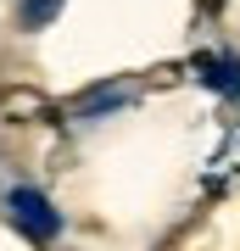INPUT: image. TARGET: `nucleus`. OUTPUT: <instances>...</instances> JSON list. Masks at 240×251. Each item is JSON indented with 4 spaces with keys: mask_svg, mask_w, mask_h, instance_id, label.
Instances as JSON below:
<instances>
[{
    "mask_svg": "<svg viewBox=\"0 0 240 251\" xmlns=\"http://www.w3.org/2000/svg\"><path fill=\"white\" fill-rule=\"evenodd\" d=\"M6 212L17 218V229L28 234V240H56V234H62V212H56V206L45 201L34 184L6 190Z\"/></svg>",
    "mask_w": 240,
    "mask_h": 251,
    "instance_id": "obj_1",
    "label": "nucleus"
},
{
    "mask_svg": "<svg viewBox=\"0 0 240 251\" xmlns=\"http://www.w3.org/2000/svg\"><path fill=\"white\" fill-rule=\"evenodd\" d=\"M62 6L67 0H17V23L23 28H45V23L62 17Z\"/></svg>",
    "mask_w": 240,
    "mask_h": 251,
    "instance_id": "obj_2",
    "label": "nucleus"
},
{
    "mask_svg": "<svg viewBox=\"0 0 240 251\" xmlns=\"http://www.w3.org/2000/svg\"><path fill=\"white\" fill-rule=\"evenodd\" d=\"M207 78H213L218 90H235V84H240V67H235V62H218L213 73H207Z\"/></svg>",
    "mask_w": 240,
    "mask_h": 251,
    "instance_id": "obj_3",
    "label": "nucleus"
}]
</instances>
